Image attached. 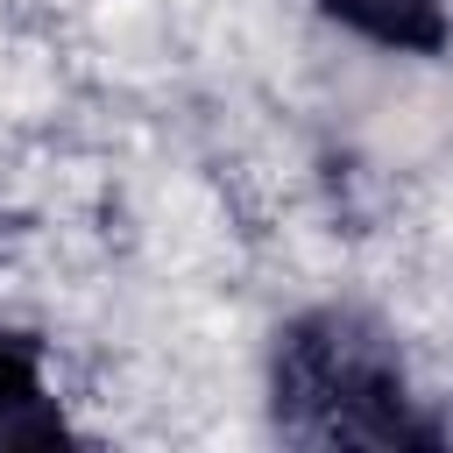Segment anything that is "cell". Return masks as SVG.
<instances>
[{
	"instance_id": "1",
	"label": "cell",
	"mask_w": 453,
	"mask_h": 453,
	"mask_svg": "<svg viewBox=\"0 0 453 453\" xmlns=\"http://www.w3.org/2000/svg\"><path fill=\"white\" fill-rule=\"evenodd\" d=\"M269 425L290 446H368V453H439L446 425L411 389V368L382 319L354 304H311L269 340Z\"/></svg>"
},
{
	"instance_id": "3",
	"label": "cell",
	"mask_w": 453,
	"mask_h": 453,
	"mask_svg": "<svg viewBox=\"0 0 453 453\" xmlns=\"http://www.w3.org/2000/svg\"><path fill=\"white\" fill-rule=\"evenodd\" d=\"M333 28L396 50V57H446L453 42V7L446 0H311Z\"/></svg>"
},
{
	"instance_id": "2",
	"label": "cell",
	"mask_w": 453,
	"mask_h": 453,
	"mask_svg": "<svg viewBox=\"0 0 453 453\" xmlns=\"http://www.w3.org/2000/svg\"><path fill=\"white\" fill-rule=\"evenodd\" d=\"M71 418L50 389V361L35 333H0V453L21 446H71Z\"/></svg>"
}]
</instances>
